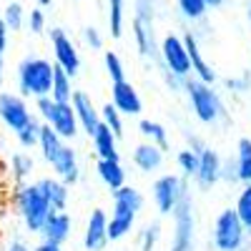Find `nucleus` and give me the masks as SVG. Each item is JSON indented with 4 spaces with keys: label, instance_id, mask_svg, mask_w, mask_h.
<instances>
[{
    "label": "nucleus",
    "instance_id": "nucleus-39",
    "mask_svg": "<svg viewBox=\"0 0 251 251\" xmlns=\"http://www.w3.org/2000/svg\"><path fill=\"white\" fill-rule=\"evenodd\" d=\"M8 28H5V23H3V18H0V55H5V50H8Z\"/></svg>",
    "mask_w": 251,
    "mask_h": 251
},
{
    "label": "nucleus",
    "instance_id": "nucleus-20",
    "mask_svg": "<svg viewBox=\"0 0 251 251\" xmlns=\"http://www.w3.org/2000/svg\"><path fill=\"white\" fill-rule=\"evenodd\" d=\"M40 186V191H43V196L48 199L50 208L53 211H66V206H68V196H71V186L68 183H63L58 176L55 178H40L38 181Z\"/></svg>",
    "mask_w": 251,
    "mask_h": 251
},
{
    "label": "nucleus",
    "instance_id": "nucleus-12",
    "mask_svg": "<svg viewBox=\"0 0 251 251\" xmlns=\"http://www.w3.org/2000/svg\"><path fill=\"white\" fill-rule=\"evenodd\" d=\"M111 103L116 106V111L121 116H141L143 103L138 91L131 86V80H113L111 83Z\"/></svg>",
    "mask_w": 251,
    "mask_h": 251
},
{
    "label": "nucleus",
    "instance_id": "nucleus-2",
    "mask_svg": "<svg viewBox=\"0 0 251 251\" xmlns=\"http://www.w3.org/2000/svg\"><path fill=\"white\" fill-rule=\"evenodd\" d=\"M53 66L55 63L46 58H23L18 63V91L23 98H40L50 93V80H53Z\"/></svg>",
    "mask_w": 251,
    "mask_h": 251
},
{
    "label": "nucleus",
    "instance_id": "nucleus-38",
    "mask_svg": "<svg viewBox=\"0 0 251 251\" xmlns=\"http://www.w3.org/2000/svg\"><path fill=\"white\" fill-rule=\"evenodd\" d=\"M83 40L91 46V50H100V48H103V35H100V30L93 28V25H88L86 30H83Z\"/></svg>",
    "mask_w": 251,
    "mask_h": 251
},
{
    "label": "nucleus",
    "instance_id": "nucleus-15",
    "mask_svg": "<svg viewBox=\"0 0 251 251\" xmlns=\"http://www.w3.org/2000/svg\"><path fill=\"white\" fill-rule=\"evenodd\" d=\"M221 169H224V161L216 151L211 149H199V171H196V181L208 188V186H214L221 181Z\"/></svg>",
    "mask_w": 251,
    "mask_h": 251
},
{
    "label": "nucleus",
    "instance_id": "nucleus-26",
    "mask_svg": "<svg viewBox=\"0 0 251 251\" xmlns=\"http://www.w3.org/2000/svg\"><path fill=\"white\" fill-rule=\"evenodd\" d=\"M113 203L116 206H123V208H131V211H141L143 208V194L138 191V188H133V186H118V188H113Z\"/></svg>",
    "mask_w": 251,
    "mask_h": 251
},
{
    "label": "nucleus",
    "instance_id": "nucleus-44",
    "mask_svg": "<svg viewBox=\"0 0 251 251\" xmlns=\"http://www.w3.org/2000/svg\"><path fill=\"white\" fill-rule=\"evenodd\" d=\"M35 3H38V8H48L53 0H35Z\"/></svg>",
    "mask_w": 251,
    "mask_h": 251
},
{
    "label": "nucleus",
    "instance_id": "nucleus-4",
    "mask_svg": "<svg viewBox=\"0 0 251 251\" xmlns=\"http://www.w3.org/2000/svg\"><path fill=\"white\" fill-rule=\"evenodd\" d=\"M35 103H38V113L43 118V123H48L60 138L71 141V138L78 136L80 128H78L75 111L71 106V100L60 103V100H53L50 96H40V98H35Z\"/></svg>",
    "mask_w": 251,
    "mask_h": 251
},
{
    "label": "nucleus",
    "instance_id": "nucleus-35",
    "mask_svg": "<svg viewBox=\"0 0 251 251\" xmlns=\"http://www.w3.org/2000/svg\"><path fill=\"white\" fill-rule=\"evenodd\" d=\"M176 163H178V169H181L183 176H196V171H199V151H194V149L178 151Z\"/></svg>",
    "mask_w": 251,
    "mask_h": 251
},
{
    "label": "nucleus",
    "instance_id": "nucleus-21",
    "mask_svg": "<svg viewBox=\"0 0 251 251\" xmlns=\"http://www.w3.org/2000/svg\"><path fill=\"white\" fill-rule=\"evenodd\" d=\"M91 141H93V151H96L98 158H121L118 138H116V133L108 128L106 123H98V128L93 131Z\"/></svg>",
    "mask_w": 251,
    "mask_h": 251
},
{
    "label": "nucleus",
    "instance_id": "nucleus-29",
    "mask_svg": "<svg viewBox=\"0 0 251 251\" xmlns=\"http://www.w3.org/2000/svg\"><path fill=\"white\" fill-rule=\"evenodd\" d=\"M138 131H141V136H143L146 141H151V143L161 146V149L166 151V146H169V131H166L158 121H149V118H143V121L138 123Z\"/></svg>",
    "mask_w": 251,
    "mask_h": 251
},
{
    "label": "nucleus",
    "instance_id": "nucleus-28",
    "mask_svg": "<svg viewBox=\"0 0 251 251\" xmlns=\"http://www.w3.org/2000/svg\"><path fill=\"white\" fill-rule=\"evenodd\" d=\"M0 18H3V23H5V28L10 33L23 30V25H25V8L20 5L18 0H13V3L0 8Z\"/></svg>",
    "mask_w": 251,
    "mask_h": 251
},
{
    "label": "nucleus",
    "instance_id": "nucleus-16",
    "mask_svg": "<svg viewBox=\"0 0 251 251\" xmlns=\"http://www.w3.org/2000/svg\"><path fill=\"white\" fill-rule=\"evenodd\" d=\"M40 234H43L46 241H53V244L63 246L73 234V221L66 211H50L43 228H40Z\"/></svg>",
    "mask_w": 251,
    "mask_h": 251
},
{
    "label": "nucleus",
    "instance_id": "nucleus-17",
    "mask_svg": "<svg viewBox=\"0 0 251 251\" xmlns=\"http://www.w3.org/2000/svg\"><path fill=\"white\" fill-rule=\"evenodd\" d=\"M183 46H186V53H188V63H191V73H194L199 80L211 83V86H214L216 73H214L211 66L206 63V58H203V53H201V48H199L196 35H194V33H186V35H183Z\"/></svg>",
    "mask_w": 251,
    "mask_h": 251
},
{
    "label": "nucleus",
    "instance_id": "nucleus-36",
    "mask_svg": "<svg viewBox=\"0 0 251 251\" xmlns=\"http://www.w3.org/2000/svg\"><path fill=\"white\" fill-rule=\"evenodd\" d=\"M103 63H106V71H108L111 83H113V80H123V78H126V68H123V60L118 58V53L106 50V55H103Z\"/></svg>",
    "mask_w": 251,
    "mask_h": 251
},
{
    "label": "nucleus",
    "instance_id": "nucleus-14",
    "mask_svg": "<svg viewBox=\"0 0 251 251\" xmlns=\"http://www.w3.org/2000/svg\"><path fill=\"white\" fill-rule=\"evenodd\" d=\"M106 226H108V216L103 208H93L88 224H86V236H83V246L88 251H103L108 246V234H106Z\"/></svg>",
    "mask_w": 251,
    "mask_h": 251
},
{
    "label": "nucleus",
    "instance_id": "nucleus-18",
    "mask_svg": "<svg viewBox=\"0 0 251 251\" xmlns=\"http://www.w3.org/2000/svg\"><path fill=\"white\" fill-rule=\"evenodd\" d=\"M136 211H131V208H123V206H116L113 203V214L108 219V226H106V234H108V241H121L126 239L133 226H136Z\"/></svg>",
    "mask_w": 251,
    "mask_h": 251
},
{
    "label": "nucleus",
    "instance_id": "nucleus-10",
    "mask_svg": "<svg viewBox=\"0 0 251 251\" xmlns=\"http://www.w3.org/2000/svg\"><path fill=\"white\" fill-rule=\"evenodd\" d=\"M50 46H53V58H55V66L63 68L68 75H75L80 71V55L75 50V43L63 33L60 28L50 30Z\"/></svg>",
    "mask_w": 251,
    "mask_h": 251
},
{
    "label": "nucleus",
    "instance_id": "nucleus-40",
    "mask_svg": "<svg viewBox=\"0 0 251 251\" xmlns=\"http://www.w3.org/2000/svg\"><path fill=\"white\" fill-rule=\"evenodd\" d=\"M30 251H63V249H60L58 244H53V241H46V239H43L38 246H33Z\"/></svg>",
    "mask_w": 251,
    "mask_h": 251
},
{
    "label": "nucleus",
    "instance_id": "nucleus-11",
    "mask_svg": "<svg viewBox=\"0 0 251 251\" xmlns=\"http://www.w3.org/2000/svg\"><path fill=\"white\" fill-rule=\"evenodd\" d=\"M171 214L176 219L174 249L171 251H191V246H194V216H191V203H188L186 196L178 201V206Z\"/></svg>",
    "mask_w": 251,
    "mask_h": 251
},
{
    "label": "nucleus",
    "instance_id": "nucleus-32",
    "mask_svg": "<svg viewBox=\"0 0 251 251\" xmlns=\"http://www.w3.org/2000/svg\"><path fill=\"white\" fill-rule=\"evenodd\" d=\"M234 211H236V216H239V221L244 224L246 231H251V183H244L241 194H239V199H236Z\"/></svg>",
    "mask_w": 251,
    "mask_h": 251
},
{
    "label": "nucleus",
    "instance_id": "nucleus-41",
    "mask_svg": "<svg viewBox=\"0 0 251 251\" xmlns=\"http://www.w3.org/2000/svg\"><path fill=\"white\" fill-rule=\"evenodd\" d=\"M5 251H30V249H28V246H25L23 241H13V244H10V246L5 249Z\"/></svg>",
    "mask_w": 251,
    "mask_h": 251
},
{
    "label": "nucleus",
    "instance_id": "nucleus-42",
    "mask_svg": "<svg viewBox=\"0 0 251 251\" xmlns=\"http://www.w3.org/2000/svg\"><path fill=\"white\" fill-rule=\"evenodd\" d=\"M5 83V55H0V88Z\"/></svg>",
    "mask_w": 251,
    "mask_h": 251
},
{
    "label": "nucleus",
    "instance_id": "nucleus-27",
    "mask_svg": "<svg viewBox=\"0 0 251 251\" xmlns=\"http://www.w3.org/2000/svg\"><path fill=\"white\" fill-rule=\"evenodd\" d=\"M33 169H35V161H33L30 153H25V151H15V153L10 156V176H13V181L23 183L25 178H30Z\"/></svg>",
    "mask_w": 251,
    "mask_h": 251
},
{
    "label": "nucleus",
    "instance_id": "nucleus-22",
    "mask_svg": "<svg viewBox=\"0 0 251 251\" xmlns=\"http://www.w3.org/2000/svg\"><path fill=\"white\" fill-rule=\"evenodd\" d=\"M96 171H98V178L106 183L111 191L126 183V169L121 166V158H98Z\"/></svg>",
    "mask_w": 251,
    "mask_h": 251
},
{
    "label": "nucleus",
    "instance_id": "nucleus-9",
    "mask_svg": "<svg viewBox=\"0 0 251 251\" xmlns=\"http://www.w3.org/2000/svg\"><path fill=\"white\" fill-rule=\"evenodd\" d=\"M46 163L50 166L53 174H55L63 183L73 186V183L80 181V163H78V156H75V151L71 149L66 141H63L58 149L50 153V158H48Z\"/></svg>",
    "mask_w": 251,
    "mask_h": 251
},
{
    "label": "nucleus",
    "instance_id": "nucleus-7",
    "mask_svg": "<svg viewBox=\"0 0 251 251\" xmlns=\"http://www.w3.org/2000/svg\"><path fill=\"white\" fill-rule=\"evenodd\" d=\"M30 118H33V113H30L23 96L0 91V123H3L8 131H13V133L20 131Z\"/></svg>",
    "mask_w": 251,
    "mask_h": 251
},
{
    "label": "nucleus",
    "instance_id": "nucleus-23",
    "mask_svg": "<svg viewBox=\"0 0 251 251\" xmlns=\"http://www.w3.org/2000/svg\"><path fill=\"white\" fill-rule=\"evenodd\" d=\"M53 100H60V103H68L71 96H73V75H68L63 68L53 66V80H50V93H48Z\"/></svg>",
    "mask_w": 251,
    "mask_h": 251
},
{
    "label": "nucleus",
    "instance_id": "nucleus-31",
    "mask_svg": "<svg viewBox=\"0 0 251 251\" xmlns=\"http://www.w3.org/2000/svg\"><path fill=\"white\" fill-rule=\"evenodd\" d=\"M40 123L35 116L23 126L20 131H15V138H18V143H20V149H35L38 146V138H40Z\"/></svg>",
    "mask_w": 251,
    "mask_h": 251
},
{
    "label": "nucleus",
    "instance_id": "nucleus-30",
    "mask_svg": "<svg viewBox=\"0 0 251 251\" xmlns=\"http://www.w3.org/2000/svg\"><path fill=\"white\" fill-rule=\"evenodd\" d=\"M123 20H126V0H108L111 38H121L123 35Z\"/></svg>",
    "mask_w": 251,
    "mask_h": 251
},
{
    "label": "nucleus",
    "instance_id": "nucleus-33",
    "mask_svg": "<svg viewBox=\"0 0 251 251\" xmlns=\"http://www.w3.org/2000/svg\"><path fill=\"white\" fill-rule=\"evenodd\" d=\"M176 5H178V10L186 20H201L208 13L206 0H176Z\"/></svg>",
    "mask_w": 251,
    "mask_h": 251
},
{
    "label": "nucleus",
    "instance_id": "nucleus-13",
    "mask_svg": "<svg viewBox=\"0 0 251 251\" xmlns=\"http://www.w3.org/2000/svg\"><path fill=\"white\" fill-rule=\"evenodd\" d=\"M71 106H73V111H75L78 128H80L83 133L93 136V131L98 128V123H100V111L96 108V103L91 100V96L83 93V91H73Z\"/></svg>",
    "mask_w": 251,
    "mask_h": 251
},
{
    "label": "nucleus",
    "instance_id": "nucleus-37",
    "mask_svg": "<svg viewBox=\"0 0 251 251\" xmlns=\"http://www.w3.org/2000/svg\"><path fill=\"white\" fill-rule=\"evenodd\" d=\"M46 23H48V20H46V13L43 10H40V8H33L30 13H25V25H28V30L30 33H43L46 30Z\"/></svg>",
    "mask_w": 251,
    "mask_h": 251
},
{
    "label": "nucleus",
    "instance_id": "nucleus-6",
    "mask_svg": "<svg viewBox=\"0 0 251 251\" xmlns=\"http://www.w3.org/2000/svg\"><path fill=\"white\" fill-rule=\"evenodd\" d=\"M183 196H186V186H183L181 176L163 174L153 181V201H156V208L163 216H169Z\"/></svg>",
    "mask_w": 251,
    "mask_h": 251
},
{
    "label": "nucleus",
    "instance_id": "nucleus-19",
    "mask_svg": "<svg viewBox=\"0 0 251 251\" xmlns=\"http://www.w3.org/2000/svg\"><path fill=\"white\" fill-rule=\"evenodd\" d=\"M133 163L136 169L143 171V174H153L163 166V149L151 141H143L133 149Z\"/></svg>",
    "mask_w": 251,
    "mask_h": 251
},
{
    "label": "nucleus",
    "instance_id": "nucleus-25",
    "mask_svg": "<svg viewBox=\"0 0 251 251\" xmlns=\"http://www.w3.org/2000/svg\"><path fill=\"white\" fill-rule=\"evenodd\" d=\"M234 169H236V178L241 183H251V138H239Z\"/></svg>",
    "mask_w": 251,
    "mask_h": 251
},
{
    "label": "nucleus",
    "instance_id": "nucleus-24",
    "mask_svg": "<svg viewBox=\"0 0 251 251\" xmlns=\"http://www.w3.org/2000/svg\"><path fill=\"white\" fill-rule=\"evenodd\" d=\"M133 35H136V46L143 55H149L153 50V30H151V20L143 13L133 18Z\"/></svg>",
    "mask_w": 251,
    "mask_h": 251
},
{
    "label": "nucleus",
    "instance_id": "nucleus-3",
    "mask_svg": "<svg viewBox=\"0 0 251 251\" xmlns=\"http://www.w3.org/2000/svg\"><path fill=\"white\" fill-rule=\"evenodd\" d=\"M183 88L191 100V111L201 123H216L224 116V103L211 88V83H203L199 78H183Z\"/></svg>",
    "mask_w": 251,
    "mask_h": 251
},
{
    "label": "nucleus",
    "instance_id": "nucleus-34",
    "mask_svg": "<svg viewBox=\"0 0 251 251\" xmlns=\"http://www.w3.org/2000/svg\"><path fill=\"white\" fill-rule=\"evenodd\" d=\"M100 123H106L108 128L116 133V138H121V136H123V116L116 111V106H113L111 100L100 108Z\"/></svg>",
    "mask_w": 251,
    "mask_h": 251
},
{
    "label": "nucleus",
    "instance_id": "nucleus-43",
    "mask_svg": "<svg viewBox=\"0 0 251 251\" xmlns=\"http://www.w3.org/2000/svg\"><path fill=\"white\" fill-rule=\"evenodd\" d=\"M206 3H208V8H219V5L226 3V0H206Z\"/></svg>",
    "mask_w": 251,
    "mask_h": 251
},
{
    "label": "nucleus",
    "instance_id": "nucleus-1",
    "mask_svg": "<svg viewBox=\"0 0 251 251\" xmlns=\"http://www.w3.org/2000/svg\"><path fill=\"white\" fill-rule=\"evenodd\" d=\"M13 206H15L18 216L23 219V224H25V228L30 234H40L48 214L53 211L48 199L43 196V191H40V186L38 183H25V181L15 188Z\"/></svg>",
    "mask_w": 251,
    "mask_h": 251
},
{
    "label": "nucleus",
    "instance_id": "nucleus-8",
    "mask_svg": "<svg viewBox=\"0 0 251 251\" xmlns=\"http://www.w3.org/2000/svg\"><path fill=\"white\" fill-rule=\"evenodd\" d=\"M161 58L171 75H176L181 80L191 75V63H188V53H186L181 35H166L161 40Z\"/></svg>",
    "mask_w": 251,
    "mask_h": 251
},
{
    "label": "nucleus",
    "instance_id": "nucleus-45",
    "mask_svg": "<svg viewBox=\"0 0 251 251\" xmlns=\"http://www.w3.org/2000/svg\"><path fill=\"white\" fill-rule=\"evenodd\" d=\"M246 15H249V20H251V3H249V8H246Z\"/></svg>",
    "mask_w": 251,
    "mask_h": 251
},
{
    "label": "nucleus",
    "instance_id": "nucleus-5",
    "mask_svg": "<svg viewBox=\"0 0 251 251\" xmlns=\"http://www.w3.org/2000/svg\"><path fill=\"white\" fill-rule=\"evenodd\" d=\"M246 239V228L234 208H224L214 224V244L219 251H239Z\"/></svg>",
    "mask_w": 251,
    "mask_h": 251
},
{
    "label": "nucleus",
    "instance_id": "nucleus-46",
    "mask_svg": "<svg viewBox=\"0 0 251 251\" xmlns=\"http://www.w3.org/2000/svg\"><path fill=\"white\" fill-rule=\"evenodd\" d=\"M0 8H3V0H0Z\"/></svg>",
    "mask_w": 251,
    "mask_h": 251
}]
</instances>
